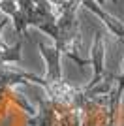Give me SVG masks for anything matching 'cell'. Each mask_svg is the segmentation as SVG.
Returning a JSON list of instances; mask_svg holds the SVG:
<instances>
[{
	"mask_svg": "<svg viewBox=\"0 0 124 126\" xmlns=\"http://www.w3.org/2000/svg\"><path fill=\"white\" fill-rule=\"evenodd\" d=\"M41 57L47 60V75L43 77V89L47 96L38 102V115L32 117L30 126H81V109L85 100V87H73L62 77L60 57L57 47L38 43Z\"/></svg>",
	"mask_w": 124,
	"mask_h": 126,
	"instance_id": "cell-1",
	"label": "cell"
},
{
	"mask_svg": "<svg viewBox=\"0 0 124 126\" xmlns=\"http://www.w3.org/2000/svg\"><path fill=\"white\" fill-rule=\"evenodd\" d=\"M0 11L13 19L19 40L23 42L26 38L28 26H36L53 38L58 36V11L51 0H2Z\"/></svg>",
	"mask_w": 124,
	"mask_h": 126,
	"instance_id": "cell-2",
	"label": "cell"
},
{
	"mask_svg": "<svg viewBox=\"0 0 124 126\" xmlns=\"http://www.w3.org/2000/svg\"><path fill=\"white\" fill-rule=\"evenodd\" d=\"M79 4H83V0H66L57 10L58 36L55 38V47L83 68V66H88V60H85L79 55V51H81V34H79V21H77Z\"/></svg>",
	"mask_w": 124,
	"mask_h": 126,
	"instance_id": "cell-3",
	"label": "cell"
},
{
	"mask_svg": "<svg viewBox=\"0 0 124 126\" xmlns=\"http://www.w3.org/2000/svg\"><path fill=\"white\" fill-rule=\"evenodd\" d=\"M96 2H98V4H103V0H96ZM113 2H117V0H113Z\"/></svg>",
	"mask_w": 124,
	"mask_h": 126,
	"instance_id": "cell-4",
	"label": "cell"
},
{
	"mask_svg": "<svg viewBox=\"0 0 124 126\" xmlns=\"http://www.w3.org/2000/svg\"><path fill=\"white\" fill-rule=\"evenodd\" d=\"M0 2H2V0H0Z\"/></svg>",
	"mask_w": 124,
	"mask_h": 126,
	"instance_id": "cell-5",
	"label": "cell"
}]
</instances>
